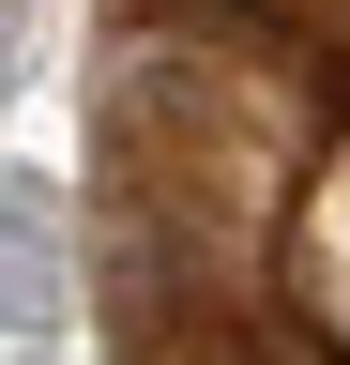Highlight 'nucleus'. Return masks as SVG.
<instances>
[{
	"mask_svg": "<svg viewBox=\"0 0 350 365\" xmlns=\"http://www.w3.org/2000/svg\"><path fill=\"white\" fill-rule=\"evenodd\" d=\"M46 319H76V213L46 168L0 182V335H46Z\"/></svg>",
	"mask_w": 350,
	"mask_h": 365,
	"instance_id": "nucleus-1",
	"label": "nucleus"
},
{
	"mask_svg": "<svg viewBox=\"0 0 350 365\" xmlns=\"http://www.w3.org/2000/svg\"><path fill=\"white\" fill-rule=\"evenodd\" d=\"M0 76H16V46H0Z\"/></svg>",
	"mask_w": 350,
	"mask_h": 365,
	"instance_id": "nucleus-2",
	"label": "nucleus"
}]
</instances>
